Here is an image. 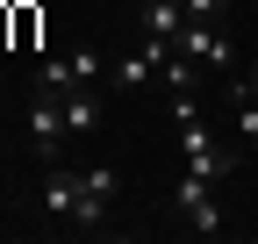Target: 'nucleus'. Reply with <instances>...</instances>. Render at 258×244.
I'll return each mask as SVG.
<instances>
[{"instance_id": "f257e3e1", "label": "nucleus", "mask_w": 258, "mask_h": 244, "mask_svg": "<svg viewBox=\"0 0 258 244\" xmlns=\"http://www.w3.org/2000/svg\"><path fill=\"white\" fill-rule=\"evenodd\" d=\"M115 194H122V172L115 165H72V172L57 165L43 179V216L72 223V230H101L108 208H115Z\"/></svg>"}, {"instance_id": "f03ea898", "label": "nucleus", "mask_w": 258, "mask_h": 244, "mask_svg": "<svg viewBox=\"0 0 258 244\" xmlns=\"http://www.w3.org/2000/svg\"><path fill=\"white\" fill-rule=\"evenodd\" d=\"M179 151H186V172H201V179H222V172H237V151H230V144H215L208 115L179 122Z\"/></svg>"}, {"instance_id": "7ed1b4c3", "label": "nucleus", "mask_w": 258, "mask_h": 244, "mask_svg": "<svg viewBox=\"0 0 258 244\" xmlns=\"http://www.w3.org/2000/svg\"><path fill=\"white\" fill-rule=\"evenodd\" d=\"M172 50L194 57L201 72H230V65H237V43L222 36V22H194V15H186V29H179V43H172Z\"/></svg>"}, {"instance_id": "20e7f679", "label": "nucleus", "mask_w": 258, "mask_h": 244, "mask_svg": "<svg viewBox=\"0 0 258 244\" xmlns=\"http://www.w3.org/2000/svg\"><path fill=\"white\" fill-rule=\"evenodd\" d=\"M93 79H101V50H72V57H50V65L36 72V94L64 101V94H86Z\"/></svg>"}, {"instance_id": "39448f33", "label": "nucleus", "mask_w": 258, "mask_h": 244, "mask_svg": "<svg viewBox=\"0 0 258 244\" xmlns=\"http://www.w3.org/2000/svg\"><path fill=\"white\" fill-rule=\"evenodd\" d=\"M29 144H36V158H43V165L64 158V144H72V115H64V101L36 94V108H29Z\"/></svg>"}, {"instance_id": "423d86ee", "label": "nucleus", "mask_w": 258, "mask_h": 244, "mask_svg": "<svg viewBox=\"0 0 258 244\" xmlns=\"http://www.w3.org/2000/svg\"><path fill=\"white\" fill-rule=\"evenodd\" d=\"M165 57H172V43H158V36H144L137 50H122L115 65H108V79L122 86V94H137V86H151V79H165Z\"/></svg>"}, {"instance_id": "0eeeda50", "label": "nucleus", "mask_w": 258, "mask_h": 244, "mask_svg": "<svg viewBox=\"0 0 258 244\" xmlns=\"http://www.w3.org/2000/svg\"><path fill=\"white\" fill-rule=\"evenodd\" d=\"M208 187H215V179H201V172H179V179H172V208L186 216V230H201V237L222 230V208H215Z\"/></svg>"}, {"instance_id": "6e6552de", "label": "nucleus", "mask_w": 258, "mask_h": 244, "mask_svg": "<svg viewBox=\"0 0 258 244\" xmlns=\"http://www.w3.org/2000/svg\"><path fill=\"white\" fill-rule=\"evenodd\" d=\"M137 22H144V36H158V43H179L186 8H179V0H137Z\"/></svg>"}, {"instance_id": "1a4fd4ad", "label": "nucleus", "mask_w": 258, "mask_h": 244, "mask_svg": "<svg viewBox=\"0 0 258 244\" xmlns=\"http://www.w3.org/2000/svg\"><path fill=\"white\" fill-rule=\"evenodd\" d=\"M230 108H237V137H244V144H258V94H251L244 79H237V94H230Z\"/></svg>"}, {"instance_id": "9d476101", "label": "nucleus", "mask_w": 258, "mask_h": 244, "mask_svg": "<svg viewBox=\"0 0 258 244\" xmlns=\"http://www.w3.org/2000/svg\"><path fill=\"white\" fill-rule=\"evenodd\" d=\"M179 8H186L194 22H222V15H230V0H179Z\"/></svg>"}, {"instance_id": "9b49d317", "label": "nucleus", "mask_w": 258, "mask_h": 244, "mask_svg": "<svg viewBox=\"0 0 258 244\" xmlns=\"http://www.w3.org/2000/svg\"><path fill=\"white\" fill-rule=\"evenodd\" d=\"M244 86H251V94H258V72H251V79H244Z\"/></svg>"}]
</instances>
